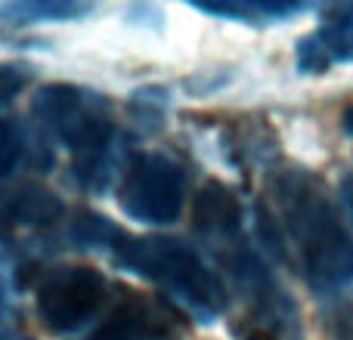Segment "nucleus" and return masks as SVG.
Masks as SVG:
<instances>
[{"mask_svg":"<svg viewBox=\"0 0 353 340\" xmlns=\"http://www.w3.org/2000/svg\"><path fill=\"white\" fill-rule=\"evenodd\" d=\"M273 195L310 288L319 294L344 291L353 281V229L329 186L310 170L292 167L273 180Z\"/></svg>","mask_w":353,"mask_h":340,"instance_id":"obj_1","label":"nucleus"},{"mask_svg":"<svg viewBox=\"0 0 353 340\" xmlns=\"http://www.w3.org/2000/svg\"><path fill=\"white\" fill-rule=\"evenodd\" d=\"M25 84H28V72L22 65H16V62H3L0 65V111L25 90Z\"/></svg>","mask_w":353,"mask_h":340,"instance_id":"obj_14","label":"nucleus"},{"mask_svg":"<svg viewBox=\"0 0 353 340\" xmlns=\"http://www.w3.org/2000/svg\"><path fill=\"white\" fill-rule=\"evenodd\" d=\"M115 294L118 288L99 269L65 263L47 269L37 279L34 310L53 334H81L103 319Z\"/></svg>","mask_w":353,"mask_h":340,"instance_id":"obj_5","label":"nucleus"},{"mask_svg":"<svg viewBox=\"0 0 353 340\" xmlns=\"http://www.w3.org/2000/svg\"><path fill=\"white\" fill-rule=\"evenodd\" d=\"M0 316H3V297H0Z\"/></svg>","mask_w":353,"mask_h":340,"instance_id":"obj_18","label":"nucleus"},{"mask_svg":"<svg viewBox=\"0 0 353 340\" xmlns=\"http://www.w3.org/2000/svg\"><path fill=\"white\" fill-rule=\"evenodd\" d=\"M195 229L205 242L223 238L230 232L242 229V204L239 198L220 182H208L201 195L195 198Z\"/></svg>","mask_w":353,"mask_h":340,"instance_id":"obj_11","label":"nucleus"},{"mask_svg":"<svg viewBox=\"0 0 353 340\" xmlns=\"http://www.w3.org/2000/svg\"><path fill=\"white\" fill-rule=\"evenodd\" d=\"M34 118L68 152L74 180L90 192H103L118 164V127L105 96L87 87L50 84L37 90Z\"/></svg>","mask_w":353,"mask_h":340,"instance_id":"obj_2","label":"nucleus"},{"mask_svg":"<svg viewBox=\"0 0 353 340\" xmlns=\"http://www.w3.org/2000/svg\"><path fill=\"white\" fill-rule=\"evenodd\" d=\"M84 340H174L171 319L143 294L118 291L112 306L103 312Z\"/></svg>","mask_w":353,"mask_h":340,"instance_id":"obj_7","label":"nucleus"},{"mask_svg":"<svg viewBox=\"0 0 353 340\" xmlns=\"http://www.w3.org/2000/svg\"><path fill=\"white\" fill-rule=\"evenodd\" d=\"M239 300V340H304L301 312L270 263L245 242L242 229L208 242ZM223 281V285H226Z\"/></svg>","mask_w":353,"mask_h":340,"instance_id":"obj_4","label":"nucleus"},{"mask_svg":"<svg viewBox=\"0 0 353 340\" xmlns=\"http://www.w3.org/2000/svg\"><path fill=\"white\" fill-rule=\"evenodd\" d=\"M344 130H347V134L353 136V105H350L347 111H344Z\"/></svg>","mask_w":353,"mask_h":340,"instance_id":"obj_16","label":"nucleus"},{"mask_svg":"<svg viewBox=\"0 0 353 340\" xmlns=\"http://www.w3.org/2000/svg\"><path fill=\"white\" fill-rule=\"evenodd\" d=\"M25 152H28V140H25V130L16 121L0 115V182L22 164Z\"/></svg>","mask_w":353,"mask_h":340,"instance_id":"obj_13","label":"nucleus"},{"mask_svg":"<svg viewBox=\"0 0 353 340\" xmlns=\"http://www.w3.org/2000/svg\"><path fill=\"white\" fill-rule=\"evenodd\" d=\"M192 10L205 12V16L232 19L242 25H279L294 16H304L310 3H288V0H205V3H192Z\"/></svg>","mask_w":353,"mask_h":340,"instance_id":"obj_10","label":"nucleus"},{"mask_svg":"<svg viewBox=\"0 0 353 340\" xmlns=\"http://www.w3.org/2000/svg\"><path fill=\"white\" fill-rule=\"evenodd\" d=\"M0 340H22V337H12V334H0Z\"/></svg>","mask_w":353,"mask_h":340,"instance_id":"obj_17","label":"nucleus"},{"mask_svg":"<svg viewBox=\"0 0 353 340\" xmlns=\"http://www.w3.org/2000/svg\"><path fill=\"white\" fill-rule=\"evenodd\" d=\"M121 269L152 281L165 297L199 322H217L230 304L220 273L183 238L171 235H124L118 232L105 248Z\"/></svg>","mask_w":353,"mask_h":340,"instance_id":"obj_3","label":"nucleus"},{"mask_svg":"<svg viewBox=\"0 0 353 340\" xmlns=\"http://www.w3.org/2000/svg\"><path fill=\"white\" fill-rule=\"evenodd\" d=\"M189 173L171 155L140 152L121 176V211L146 226H168L183 213Z\"/></svg>","mask_w":353,"mask_h":340,"instance_id":"obj_6","label":"nucleus"},{"mask_svg":"<svg viewBox=\"0 0 353 340\" xmlns=\"http://www.w3.org/2000/svg\"><path fill=\"white\" fill-rule=\"evenodd\" d=\"M353 62V3L323 10V25L298 43V72L323 74Z\"/></svg>","mask_w":353,"mask_h":340,"instance_id":"obj_8","label":"nucleus"},{"mask_svg":"<svg viewBox=\"0 0 353 340\" xmlns=\"http://www.w3.org/2000/svg\"><path fill=\"white\" fill-rule=\"evenodd\" d=\"M90 3H74V0H19V3L0 6V19L16 25L31 22H72V19L87 16Z\"/></svg>","mask_w":353,"mask_h":340,"instance_id":"obj_12","label":"nucleus"},{"mask_svg":"<svg viewBox=\"0 0 353 340\" xmlns=\"http://www.w3.org/2000/svg\"><path fill=\"white\" fill-rule=\"evenodd\" d=\"M65 223V204L41 186L0 195V244L19 232H53Z\"/></svg>","mask_w":353,"mask_h":340,"instance_id":"obj_9","label":"nucleus"},{"mask_svg":"<svg viewBox=\"0 0 353 340\" xmlns=\"http://www.w3.org/2000/svg\"><path fill=\"white\" fill-rule=\"evenodd\" d=\"M335 331L341 340H353V304L341 306L335 316Z\"/></svg>","mask_w":353,"mask_h":340,"instance_id":"obj_15","label":"nucleus"}]
</instances>
